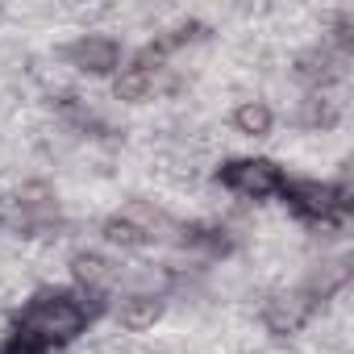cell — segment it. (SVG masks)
Instances as JSON below:
<instances>
[{"mask_svg":"<svg viewBox=\"0 0 354 354\" xmlns=\"http://www.w3.org/2000/svg\"><path fill=\"white\" fill-rule=\"evenodd\" d=\"M100 230H104V238H109L113 246H121V250H142V246L150 242V238H146V234L125 217V213H121V217H109Z\"/></svg>","mask_w":354,"mask_h":354,"instance_id":"obj_12","label":"cell"},{"mask_svg":"<svg viewBox=\"0 0 354 354\" xmlns=\"http://www.w3.org/2000/svg\"><path fill=\"white\" fill-rule=\"evenodd\" d=\"M234 125H238V133H246V138H267L271 125H275V117H271V109H267L263 100H246V104L234 113Z\"/></svg>","mask_w":354,"mask_h":354,"instance_id":"obj_11","label":"cell"},{"mask_svg":"<svg viewBox=\"0 0 354 354\" xmlns=\"http://www.w3.org/2000/svg\"><path fill=\"white\" fill-rule=\"evenodd\" d=\"M217 180L234 196H242V201H267V196H279V188H283L288 175L271 158H230L217 171Z\"/></svg>","mask_w":354,"mask_h":354,"instance_id":"obj_3","label":"cell"},{"mask_svg":"<svg viewBox=\"0 0 354 354\" xmlns=\"http://www.w3.org/2000/svg\"><path fill=\"white\" fill-rule=\"evenodd\" d=\"M0 221L9 230H17V234H26V238H34V234L50 230L59 221V201H55V192L46 184H26L9 201V209H0Z\"/></svg>","mask_w":354,"mask_h":354,"instance_id":"obj_4","label":"cell"},{"mask_svg":"<svg viewBox=\"0 0 354 354\" xmlns=\"http://www.w3.org/2000/svg\"><path fill=\"white\" fill-rule=\"evenodd\" d=\"M162 296H146V292H133V296H125V304H121V325L125 329H133V333H142V329H154V321L162 317Z\"/></svg>","mask_w":354,"mask_h":354,"instance_id":"obj_10","label":"cell"},{"mask_svg":"<svg viewBox=\"0 0 354 354\" xmlns=\"http://www.w3.org/2000/svg\"><path fill=\"white\" fill-rule=\"evenodd\" d=\"M337 121V104L333 100H325V96H308L304 100V109H300V125H308V129H325V125H333Z\"/></svg>","mask_w":354,"mask_h":354,"instance_id":"obj_13","label":"cell"},{"mask_svg":"<svg viewBox=\"0 0 354 354\" xmlns=\"http://www.w3.org/2000/svg\"><path fill=\"white\" fill-rule=\"evenodd\" d=\"M313 308H317V300L304 288H292V292H279V296H271L263 304V325L271 333H296L313 317Z\"/></svg>","mask_w":354,"mask_h":354,"instance_id":"obj_6","label":"cell"},{"mask_svg":"<svg viewBox=\"0 0 354 354\" xmlns=\"http://www.w3.org/2000/svg\"><path fill=\"white\" fill-rule=\"evenodd\" d=\"M342 75V55H333L329 46H313L296 59V80L308 88H329Z\"/></svg>","mask_w":354,"mask_h":354,"instance_id":"obj_8","label":"cell"},{"mask_svg":"<svg viewBox=\"0 0 354 354\" xmlns=\"http://www.w3.org/2000/svg\"><path fill=\"white\" fill-rule=\"evenodd\" d=\"M0 354H59V346H46L42 337H34L26 329H13L5 337V346H0Z\"/></svg>","mask_w":354,"mask_h":354,"instance_id":"obj_14","label":"cell"},{"mask_svg":"<svg viewBox=\"0 0 354 354\" xmlns=\"http://www.w3.org/2000/svg\"><path fill=\"white\" fill-rule=\"evenodd\" d=\"M279 196L304 221H337L350 209V184H321V180H283Z\"/></svg>","mask_w":354,"mask_h":354,"instance_id":"obj_2","label":"cell"},{"mask_svg":"<svg viewBox=\"0 0 354 354\" xmlns=\"http://www.w3.org/2000/svg\"><path fill=\"white\" fill-rule=\"evenodd\" d=\"M63 59H67L75 71H84V75H113V71L121 67V46H117L113 38L84 34V38H75V42L63 50Z\"/></svg>","mask_w":354,"mask_h":354,"instance_id":"obj_5","label":"cell"},{"mask_svg":"<svg viewBox=\"0 0 354 354\" xmlns=\"http://www.w3.org/2000/svg\"><path fill=\"white\" fill-rule=\"evenodd\" d=\"M154 88H158V67H146V63H129L121 75H117V84H113V92H117V100H146V96H154Z\"/></svg>","mask_w":354,"mask_h":354,"instance_id":"obj_9","label":"cell"},{"mask_svg":"<svg viewBox=\"0 0 354 354\" xmlns=\"http://www.w3.org/2000/svg\"><path fill=\"white\" fill-rule=\"evenodd\" d=\"M71 275H75V283L84 288V296H92V300L100 304L104 292H113V283L121 279V267L109 263V259L96 254V250H80V254H71Z\"/></svg>","mask_w":354,"mask_h":354,"instance_id":"obj_7","label":"cell"},{"mask_svg":"<svg viewBox=\"0 0 354 354\" xmlns=\"http://www.w3.org/2000/svg\"><path fill=\"white\" fill-rule=\"evenodd\" d=\"M100 313V304H88L80 292H67V288H42L30 296V304L21 308L17 317V329L42 337L46 346H67L75 342L88 321Z\"/></svg>","mask_w":354,"mask_h":354,"instance_id":"obj_1","label":"cell"}]
</instances>
